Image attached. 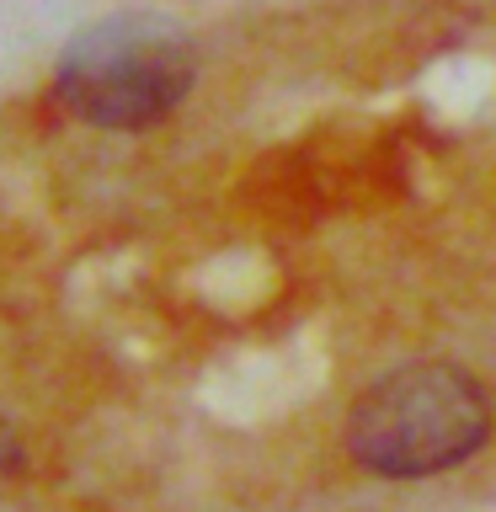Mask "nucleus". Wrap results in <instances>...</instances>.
Segmentation results:
<instances>
[{
  "mask_svg": "<svg viewBox=\"0 0 496 512\" xmlns=\"http://www.w3.org/2000/svg\"><path fill=\"white\" fill-rule=\"evenodd\" d=\"M491 438V400L454 363H411L358 395L347 448L384 480H427L475 459Z\"/></svg>",
  "mask_w": 496,
  "mask_h": 512,
  "instance_id": "nucleus-1",
  "label": "nucleus"
},
{
  "mask_svg": "<svg viewBox=\"0 0 496 512\" xmlns=\"http://www.w3.org/2000/svg\"><path fill=\"white\" fill-rule=\"evenodd\" d=\"M192 43L160 16H107L59 54L54 96L91 128H155L192 91Z\"/></svg>",
  "mask_w": 496,
  "mask_h": 512,
  "instance_id": "nucleus-2",
  "label": "nucleus"
},
{
  "mask_svg": "<svg viewBox=\"0 0 496 512\" xmlns=\"http://www.w3.org/2000/svg\"><path fill=\"white\" fill-rule=\"evenodd\" d=\"M11 459H16V448H11L6 438H0V464H11Z\"/></svg>",
  "mask_w": 496,
  "mask_h": 512,
  "instance_id": "nucleus-3",
  "label": "nucleus"
}]
</instances>
